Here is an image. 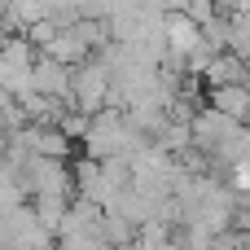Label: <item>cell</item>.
Segmentation results:
<instances>
[{
    "instance_id": "cell-9",
    "label": "cell",
    "mask_w": 250,
    "mask_h": 250,
    "mask_svg": "<svg viewBox=\"0 0 250 250\" xmlns=\"http://www.w3.org/2000/svg\"><path fill=\"white\" fill-rule=\"evenodd\" d=\"M193 0H163V9H189Z\"/></svg>"
},
{
    "instance_id": "cell-7",
    "label": "cell",
    "mask_w": 250,
    "mask_h": 250,
    "mask_svg": "<svg viewBox=\"0 0 250 250\" xmlns=\"http://www.w3.org/2000/svg\"><path fill=\"white\" fill-rule=\"evenodd\" d=\"M44 53H53V57H62L66 66H79V62H88V57H92V48H88V40H83V35H79L75 26H62V31H57V40H53V44H48Z\"/></svg>"
},
{
    "instance_id": "cell-8",
    "label": "cell",
    "mask_w": 250,
    "mask_h": 250,
    "mask_svg": "<svg viewBox=\"0 0 250 250\" xmlns=\"http://www.w3.org/2000/svg\"><path fill=\"white\" fill-rule=\"evenodd\" d=\"M57 31H62V22H53V18H35V22L26 26V40H31L35 48H48V44L57 40Z\"/></svg>"
},
{
    "instance_id": "cell-6",
    "label": "cell",
    "mask_w": 250,
    "mask_h": 250,
    "mask_svg": "<svg viewBox=\"0 0 250 250\" xmlns=\"http://www.w3.org/2000/svg\"><path fill=\"white\" fill-rule=\"evenodd\" d=\"M207 105L233 114V119H250V83H215L207 88Z\"/></svg>"
},
{
    "instance_id": "cell-5",
    "label": "cell",
    "mask_w": 250,
    "mask_h": 250,
    "mask_svg": "<svg viewBox=\"0 0 250 250\" xmlns=\"http://www.w3.org/2000/svg\"><path fill=\"white\" fill-rule=\"evenodd\" d=\"M246 79H250V62L242 53H233V48L215 53L211 66L202 70V83H207V88H215V83H246Z\"/></svg>"
},
{
    "instance_id": "cell-4",
    "label": "cell",
    "mask_w": 250,
    "mask_h": 250,
    "mask_svg": "<svg viewBox=\"0 0 250 250\" xmlns=\"http://www.w3.org/2000/svg\"><path fill=\"white\" fill-rule=\"evenodd\" d=\"M202 40H207V31H202V22H198L189 9H167V48H171V53L189 57Z\"/></svg>"
},
{
    "instance_id": "cell-2",
    "label": "cell",
    "mask_w": 250,
    "mask_h": 250,
    "mask_svg": "<svg viewBox=\"0 0 250 250\" xmlns=\"http://www.w3.org/2000/svg\"><path fill=\"white\" fill-rule=\"evenodd\" d=\"M70 105H79L88 114H97L101 105H110V66L97 53L75 66V75H70Z\"/></svg>"
},
{
    "instance_id": "cell-1",
    "label": "cell",
    "mask_w": 250,
    "mask_h": 250,
    "mask_svg": "<svg viewBox=\"0 0 250 250\" xmlns=\"http://www.w3.org/2000/svg\"><path fill=\"white\" fill-rule=\"evenodd\" d=\"M18 176H22L26 193H62V198H75V167H70V158L31 154V163Z\"/></svg>"
},
{
    "instance_id": "cell-3",
    "label": "cell",
    "mask_w": 250,
    "mask_h": 250,
    "mask_svg": "<svg viewBox=\"0 0 250 250\" xmlns=\"http://www.w3.org/2000/svg\"><path fill=\"white\" fill-rule=\"evenodd\" d=\"M31 75H35V88H40V92L70 101V75H75V66H66L62 57H53V53H44V48H40V57H35V66H31Z\"/></svg>"
}]
</instances>
